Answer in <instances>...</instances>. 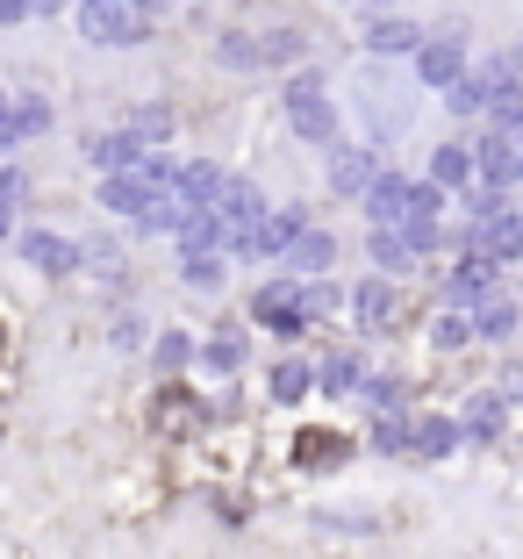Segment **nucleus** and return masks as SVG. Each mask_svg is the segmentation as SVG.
Here are the masks:
<instances>
[{"instance_id":"nucleus-19","label":"nucleus","mask_w":523,"mask_h":559,"mask_svg":"<svg viewBox=\"0 0 523 559\" xmlns=\"http://www.w3.org/2000/svg\"><path fill=\"white\" fill-rule=\"evenodd\" d=\"M215 215H223L229 230H237V223H251V215H265V194H259V180H245V173H229V180H223V194H215Z\"/></svg>"},{"instance_id":"nucleus-18","label":"nucleus","mask_w":523,"mask_h":559,"mask_svg":"<svg viewBox=\"0 0 523 559\" xmlns=\"http://www.w3.org/2000/svg\"><path fill=\"white\" fill-rule=\"evenodd\" d=\"M223 165H209V158H194V165H180V173H173V194L180 201H194V209H215V194H223Z\"/></svg>"},{"instance_id":"nucleus-37","label":"nucleus","mask_w":523,"mask_h":559,"mask_svg":"<svg viewBox=\"0 0 523 559\" xmlns=\"http://www.w3.org/2000/svg\"><path fill=\"white\" fill-rule=\"evenodd\" d=\"M115 345H122V352L144 345V316H122V323H115Z\"/></svg>"},{"instance_id":"nucleus-10","label":"nucleus","mask_w":523,"mask_h":559,"mask_svg":"<svg viewBox=\"0 0 523 559\" xmlns=\"http://www.w3.org/2000/svg\"><path fill=\"white\" fill-rule=\"evenodd\" d=\"M474 180H495V187H516V136L495 122V130L474 136Z\"/></svg>"},{"instance_id":"nucleus-20","label":"nucleus","mask_w":523,"mask_h":559,"mask_svg":"<svg viewBox=\"0 0 523 559\" xmlns=\"http://www.w3.org/2000/svg\"><path fill=\"white\" fill-rule=\"evenodd\" d=\"M459 438H466V430H459L452 416H416L409 424V452L416 460H444V452H459Z\"/></svg>"},{"instance_id":"nucleus-5","label":"nucleus","mask_w":523,"mask_h":559,"mask_svg":"<svg viewBox=\"0 0 523 559\" xmlns=\"http://www.w3.org/2000/svg\"><path fill=\"white\" fill-rule=\"evenodd\" d=\"M251 316H259L265 330H280V337H301L309 330V301H301V280H265L259 295H251Z\"/></svg>"},{"instance_id":"nucleus-40","label":"nucleus","mask_w":523,"mask_h":559,"mask_svg":"<svg viewBox=\"0 0 523 559\" xmlns=\"http://www.w3.org/2000/svg\"><path fill=\"white\" fill-rule=\"evenodd\" d=\"M0 345H8V330H0Z\"/></svg>"},{"instance_id":"nucleus-28","label":"nucleus","mask_w":523,"mask_h":559,"mask_svg":"<svg viewBox=\"0 0 523 559\" xmlns=\"http://www.w3.org/2000/svg\"><path fill=\"white\" fill-rule=\"evenodd\" d=\"M502 416H509V402L502 395H480V402H466V416H459V430H466V438H502Z\"/></svg>"},{"instance_id":"nucleus-6","label":"nucleus","mask_w":523,"mask_h":559,"mask_svg":"<svg viewBox=\"0 0 523 559\" xmlns=\"http://www.w3.org/2000/svg\"><path fill=\"white\" fill-rule=\"evenodd\" d=\"M466 251H480V259H495V265L523 259V201H516V209H502V215L466 223Z\"/></svg>"},{"instance_id":"nucleus-3","label":"nucleus","mask_w":523,"mask_h":559,"mask_svg":"<svg viewBox=\"0 0 523 559\" xmlns=\"http://www.w3.org/2000/svg\"><path fill=\"white\" fill-rule=\"evenodd\" d=\"M144 424L158 430V438H194V430L209 424V409H201V395L173 373V380H158V395L144 402Z\"/></svg>"},{"instance_id":"nucleus-9","label":"nucleus","mask_w":523,"mask_h":559,"mask_svg":"<svg viewBox=\"0 0 523 559\" xmlns=\"http://www.w3.org/2000/svg\"><path fill=\"white\" fill-rule=\"evenodd\" d=\"M373 173H380V151L373 144H330V194H344V201H359L366 187H373Z\"/></svg>"},{"instance_id":"nucleus-25","label":"nucleus","mask_w":523,"mask_h":559,"mask_svg":"<svg viewBox=\"0 0 523 559\" xmlns=\"http://www.w3.org/2000/svg\"><path fill=\"white\" fill-rule=\"evenodd\" d=\"M430 180L452 194V187H474V144H438V158H430Z\"/></svg>"},{"instance_id":"nucleus-24","label":"nucleus","mask_w":523,"mask_h":559,"mask_svg":"<svg viewBox=\"0 0 523 559\" xmlns=\"http://www.w3.org/2000/svg\"><path fill=\"white\" fill-rule=\"evenodd\" d=\"M366 373H373V366H366V352H337L330 366H316V388H330V395H359Z\"/></svg>"},{"instance_id":"nucleus-33","label":"nucleus","mask_w":523,"mask_h":559,"mask_svg":"<svg viewBox=\"0 0 523 559\" xmlns=\"http://www.w3.org/2000/svg\"><path fill=\"white\" fill-rule=\"evenodd\" d=\"M180 280L187 287H223V259L215 251H180Z\"/></svg>"},{"instance_id":"nucleus-34","label":"nucleus","mask_w":523,"mask_h":559,"mask_svg":"<svg viewBox=\"0 0 523 559\" xmlns=\"http://www.w3.org/2000/svg\"><path fill=\"white\" fill-rule=\"evenodd\" d=\"M430 345H438V352H459V345H474V316H444V323L430 330Z\"/></svg>"},{"instance_id":"nucleus-14","label":"nucleus","mask_w":523,"mask_h":559,"mask_svg":"<svg viewBox=\"0 0 523 559\" xmlns=\"http://www.w3.org/2000/svg\"><path fill=\"white\" fill-rule=\"evenodd\" d=\"M144 151H151V136H136L130 122H122V130L94 136V144H86V158H94L100 173H136V165H144Z\"/></svg>"},{"instance_id":"nucleus-22","label":"nucleus","mask_w":523,"mask_h":559,"mask_svg":"<svg viewBox=\"0 0 523 559\" xmlns=\"http://www.w3.org/2000/svg\"><path fill=\"white\" fill-rule=\"evenodd\" d=\"M245 352H251V337H245V330H237V323H223V330H215V337H209V345L194 352V359L209 366V373H245Z\"/></svg>"},{"instance_id":"nucleus-35","label":"nucleus","mask_w":523,"mask_h":559,"mask_svg":"<svg viewBox=\"0 0 523 559\" xmlns=\"http://www.w3.org/2000/svg\"><path fill=\"white\" fill-rule=\"evenodd\" d=\"M373 452H409V424H373Z\"/></svg>"},{"instance_id":"nucleus-15","label":"nucleus","mask_w":523,"mask_h":559,"mask_svg":"<svg viewBox=\"0 0 523 559\" xmlns=\"http://www.w3.org/2000/svg\"><path fill=\"white\" fill-rule=\"evenodd\" d=\"M444 295H452L459 309H474V301H488V295H495V259L466 251V259L452 265V280H444Z\"/></svg>"},{"instance_id":"nucleus-11","label":"nucleus","mask_w":523,"mask_h":559,"mask_svg":"<svg viewBox=\"0 0 523 559\" xmlns=\"http://www.w3.org/2000/svg\"><path fill=\"white\" fill-rule=\"evenodd\" d=\"M344 460H352V438L330 430V424H309L295 438V466H301V474H330V466H344Z\"/></svg>"},{"instance_id":"nucleus-13","label":"nucleus","mask_w":523,"mask_h":559,"mask_svg":"<svg viewBox=\"0 0 523 559\" xmlns=\"http://www.w3.org/2000/svg\"><path fill=\"white\" fill-rule=\"evenodd\" d=\"M344 309H352V323L359 330H388L394 323V280L388 273H366L352 295H344Z\"/></svg>"},{"instance_id":"nucleus-27","label":"nucleus","mask_w":523,"mask_h":559,"mask_svg":"<svg viewBox=\"0 0 523 559\" xmlns=\"http://www.w3.org/2000/svg\"><path fill=\"white\" fill-rule=\"evenodd\" d=\"M301 50H309V36L301 29H259V66H301Z\"/></svg>"},{"instance_id":"nucleus-4","label":"nucleus","mask_w":523,"mask_h":559,"mask_svg":"<svg viewBox=\"0 0 523 559\" xmlns=\"http://www.w3.org/2000/svg\"><path fill=\"white\" fill-rule=\"evenodd\" d=\"M165 194H173V187H158L144 165H136V173H100V209H108V215H130L136 230L151 223V209H158Z\"/></svg>"},{"instance_id":"nucleus-26","label":"nucleus","mask_w":523,"mask_h":559,"mask_svg":"<svg viewBox=\"0 0 523 559\" xmlns=\"http://www.w3.org/2000/svg\"><path fill=\"white\" fill-rule=\"evenodd\" d=\"M309 388H316V366H309V359H280V366H273V380H265V395L287 402V409H295Z\"/></svg>"},{"instance_id":"nucleus-16","label":"nucleus","mask_w":523,"mask_h":559,"mask_svg":"<svg viewBox=\"0 0 523 559\" xmlns=\"http://www.w3.org/2000/svg\"><path fill=\"white\" fill-rule=\"evenodd\" d=\"M280 259H287L295 280H316V273H330V259H337V237L330 230H295V245L280 251Z\"/></svg>"},{"instance_id":"nucleus-8","label":"nucleus","mask_w":523,"mask_h":559,"mask_svg":"<svg viewBox=\"0 0 523 559\" xmlns=\"http://www.w3.org/2000/svg\"><path fill=\"white\" fill-rule=\"evenodd\" d=\"M409 58H416V86H452L459 72H466V36L438 29V36H424Z\"/></svg>"},{"instance_id":"nucleus-21","label":"nucleus","mask_w":523,"mask_h":559,"mask_svg":"<svg viewBox=\"0 0 523 559\" xmlns=\"http://www.w3.org/2000/svg\"><path fill=\"white\" fill-rule=\"evenodd\" d=\"M223 230H229L223 215H215V209H194V201H187V209H180V223H173L180 251H215V245H223Z\"/></svg>"},{"instance_id":"nucleus-30","label":"nucleus","mask_w":523,"mask_h":559,"mask_svg":"<svg viewBox=\"0 0 523 559\" xmlns=\"http://www.w3.org/2000/svg\"><path fill=\"white\" fill-rule=\"evenodd\" d=\"M8 122H15V136H44L50 130V100L44 94H15L8 100Z\"/></svg>"},{"instance_id":"nucleus-12","label":"nucleus","mask_w":523,"mask_h":559,"mask_svg":"<svg viewBox=\"0 0 523 559\" xmlns=\"http://www.w3.org/2000/svg\"><path fill=\"white\" fill-rule=\"evenodd\" d=\"M15 251L36 265V273H50V280H66L72 265H80V245H72V237H58V230H22Z\"/></svg>"},{"instance_id":"nucleus-32","label":"nucleus","mask_w":523,"mask_h":559,"mask_svg":"<svg viewBox=\"0 0 523 559\" xmlns=\"http://www.w3.org/2000/svg\"><path fill=\"white\" fill-rule=\"evenodd\" d=\"M215 58H223L229 72H259V36H251V29H229L223 44H215Z\"/></svg>"},{"instance_id":"nucleus-2","label":"nucleus","mask_w":523,"mask_h":559,"mask_svg":"<svg viewBox=\"0 0 523 559\" xmlns=\"http://www.w3.org/2000/svg\"><path fill=\"white\" fill-rule=\"evenodd\" d=\"M151 0H80V36L100 50H130V44H151Z\"/></svg>"},{"instance_id":"nucleus-17","label":"nucleus","mask_w":523,"mask_h":559,"mask_svg":"<svg viewBox=\"0 0 523 559\" xmlns=\"http://www.w3.org/2000/svg\"><path fill=\"white\" fill-rule=\"evenodd\" d=\"M516 323H523V301H509V295L474 301V337H480V345H509V337H516Z\"/></svg>"},{"instance_id":"nucleus-7","label":"nucleus","mask_w":523,"mask_h":559,"mask_svg":"<svg viewBox=\"0 0 523 559\" xmlns=\"http://www.w3.org/2000/svg\"><path fill=\"white\" fill-rule=\"evenodd\" d=\"M366 223L373 230H402L416 215V180H402V173H373V187H366Z\"/></svg>"},{"instance_id":"nucleus-36","label":"nucleus","mask_w":523,"mask_h":559,"mask_svg":"<svg viewBox=\"0 0 523 559\" xmlns=\"http://www.w3.org/2000/svg\"><path fill=\"white\" fill-rule=\"evenodd\" d=\"M36 15V0H0V29H22Z\"/></svg>"},{"instance_id":"nucleus-39","label":"nucleus","mask_w":523,"mask_h":559,"mask_svg":"<svg viewBox=\"0 0 523 559\" xmlns=\"http://www.w3.org/2000/svg\"><path fill=\"white\" fill-rule=\"evenodd\" d=\"M15 230V201H0V237Z\"/></svg>"},{"instance_id":"nucleus-29","label":"nucleus","mask_w":523,"mask_h":559,"mask_svg":"<svg viewBox=\"0 0 523 559\" xmlns=\"http://www.w3.org/2000/svg\"><path fill=\"white\" fill-rule=\"evenodd\" d=\"M373 259H380V273H388V280L416 273V245L402 230H373Z\"/></svg>"},{"instance_id":"nucleus-38","label":"nucleus","mask_w":523,"mask_h":559,"mask_svg":"<svg viewBox=\"0 0 523 559\" xmlns=\"http://www.w3.org/2000/svg\"><path fill=\"white\" fill-rule=\"evenodd\" d=\"M29 194V180H22V165H0V201H22Z\"/></svg>"},{"instance_id":"nucleus-1","label":"nucleus","mask_w":523,"mask_h":559,"mask_svg":"<svg viewBox=\"0 0 523 559\" xmlns=\"http://www.w3.org/2000/svg\"><path fill=\"white\" fill-rule=\"evenodd\" d=\"M280 100H287V122H295L301 144H337L344 136V116H337V100H330V80L323 72H287V86H280Z\"/></svg>"},{"instance_id":"nucleus-31","label":"nucleus","mask_w":523,"mask_h":559,"mask_svg":"<svg viewBox=\"0 0 523 559\" xmlns=\"http://www.w3.org/2000/svg\"><path fill=\"white\" fill-rule=\"evenodd\" d=\"M194 337H187V330H165V337H158V352H151V366H158V373L165 380H173V373H180V366H194Z\"/></svg>"},{"instance_id":"nucleus-23","label":"nucleus","mask_w":523,"mask_h":559,"mask_svg":"<svg viewBox=\"0 0 523 559\" xmlns=\"http://www.w3.org/2000/svg\"><path fill=\"white\" fill-rule=\"evenodd\" d=\"M416 44H424V29H416V22H402V15H388V22H373V29H366V50H373V58H409Z\"/></svg>"}]
</instances>
